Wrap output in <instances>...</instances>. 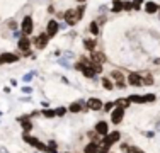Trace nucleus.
<instances>
[{
	"label": "nucleus",
	"instance_id": "ddd939ff",
	"mask_svg": "<svg viewBox=\"0 0 160 153\" xmlns=\"http://www.w3.org/2000/svg\"><path fill=\"white\" fill-rule=\"evenodd\" d=\"M90 60L94 61V63H106L108 61V56L104 55L102 51H97V49H94V51H90Z\"/></svg>",
	"mask_w": 160,
	"mask_h": 153
},
{
	"label": "nucleus",
	"instance_id": "5701e85b",
	"mask_svg": "<svg viewBox=\"0 0 160 153\" xmlns=\"http://www.w3.org/2000/svg\"><path fill=\"white\" fill-rule=\"evenodd\" d=\"M112 12H121L123 10V0H112Z\"/></svg>",
	"mask_w": 160,
	"mask_h": 153
},
{
	"label": "nucleus",
	"instance_id": "f704fd0d",
	"mask_svg": "<svg viewBox=\"0 0 160 153\" xmlns=\"http://www.w3.org/2000/svg\"><path fill=\"white\" fill-rule=\"evenodd\" d=\"M124 85H126L124 82H116V87H118V89H123Z\"/></svg>",
	"mask_w": 160,
	"mask_h": 153
},
{
	"label": "nucleus",
	"instance_id": "f3484780",
	"mask_svg": "<svg viewBox=\"0 0 160 153\" xmlns=\"http://www.w3.org/2000/svg\"><path fill=\"white\" fill-rule=\"evenodd\" d=\"M143 9H145V12H147V14H155V12L160 9V7H158L155 2H147V3L143 5Z\"/></svg>",
	"mask_w": 160,
	"mask_h": 153
},
{
	"label": "nucleus",
	"instance_id": "bb28decb",
	"mask_svg": "<svg viewBox=\"0 0 160 153\" xmlns=\"http://www.w3.org/2000/svg\"><path fill=\"white\" fill-rule=\"evenodd\" d=\"M114 106H116V102H106L104 107H102V111H106V112H111L114 109Z\"/></svg>",
	"mask_w": 160,
	"mask_h": 153
},
{
	"label": "nucleus",
	"instance_id": "7c9ffc66",
	"mask_svg": "<svg viewBox=\"0 0 160 153\" xmlns=\"http://www.w3.org/2000/svg\"><path fill=\"white\" fill-rule=\"evenodd\" d=\"M140 5H142V0H135V2H133V9L135 10H138Z\"/></svg>",
	"mask_w": 160,
	"mask_h": 153
},
{
	"label": "nucleus",
	"instance_id": "c85d7f7f",
	"mask_svg": "<svg viewBox=\"0 0 160 153\" xmlns=\"http://www.w3.org/2000/svg\"><path fill=\"white\" fill-rule=\"evenodd\" d=\"M92 70H94V73H101V72H102V65L101 63H94V61H92Z\"/></svg>",
	"mask_w": 160,
	"mask_h": 153
},
{
	"label": "nucleus",
	"instance_id": "e433bc0d",
	"mask_svg": "<svg viewBox=\"0 0 160 153\" xmlns=\"http://www.w3.org/2000/svg\"><path fill=\"white\" fill-rule=\"evenodd\" d=\"M48 12H49V14H55V7L49 5V7H48Z\"/></svg>",
	"mask_w": 160,
	"mask_h": 153
},
{
	"label": "nucleus",
	"instance_id": "2f4dec72",
	"mask_svg": "<svg viewBox=\"0 0 160 153\" xmlns=\"http://www.w3.org/2000/svg\"><path fill=\"white\" fill-rule=\"evenodd\" d=\"M9 29H12V31H16L17 29V24L14 21H9Z\"/></svg>",
	"mask_w": 160,
	"mask_h": 153
},
{
	"label": "nucleus",
	"instance_id": "aec40b11",
	"mask_svg": "<svg viewBox=\"0 0 160 153\" xmlns=\"http://www.w3.org/2000/svg\"><path fill=\"white\" fill-rule=\"evenodd\" d=\"M109 76H111V80H116V82H124V75L121 70H112Z\"/></svg>",
	"mask_w": 160,
	"mask_h": 153
},
{
	"label": "nucleus",
	"instance_id": "72a5a7b5",
	"mask_svg": "<svg viewBox=\"0 0 160 153\" xmlns=\"http://www.w3.org/2000/svg\"><path fill=\"white\" fill-rule=\"evenodd\" d=\"M97 153H109V150H108V148H104V146H101Z\"/></svg>",
	"mask_w": 160,
	"mask_h": 153
},
{
	"label": "nucleus",
	"instance_id": "a878e982",
	"mask_svg": "<svg viewBox=\"0 0 160 153\" xmlns=\"http://www.w3.org/2000/svg\"><path fill=\"white\" fill-rule=\"evenodd\" d=\"M43 116H44V117H49V119H51V117H55V116H56V111H53V109H44V111H43Z\"/></svg>",
	"mask_w": 160,
	"mask_h": 153
},
{
	"label": "nucleus",
	"instance_id": "f03ea898",
	"mask_svg": "<svg viewBox=\"0 0 160 153\" xmlns=\"http://www.w3.org/2000/svg\"><path fill=\"white\" fill-rule=\"evenodd\" d=\"M22 138H24V141H28L31 146H34V148H38V150H41V151H48V146L43 143V141H39L38 138H34V136H31V135H28V133H24L22 135Z\"/></svg>",
	"mask_w": 160,
	"mask_h": 153
},
{
	"label": "nucleus",
	"instance_id": "6e6552de",
	"mask_svg": "<svg viewBox=\"0 0 160 153\" xmlns=\"http://www.w3.org/2000/svg\"><path fill=\"white\" fill-rule=\"evenodd\" d=\"M123 117H124V109L119 106H116L111 111V122L112 124H119V122L123 121Z\"/></svg>",
	"mask_w": 160,
	"mask_h": 153
},
{
	"label": "nucleus",
	"instance_id": "ea45409f",
	"mask_svg": "<svg viewBox=\"0 0 160 153\" xmlns=\"http://www.w3.org/2000/svg\"><path fill=\"white\" fill-rule=\"evenodd\" d=\"M140 153H143V151H140Z\"/></svg>",
	"mask_w": 160,
	"mask_h": 153
},
{
	"label": "nucleus",
	"instance_id": "58836bf2",
	"mask_svg": "<svg viewBox=\"0 0 160 153\" xmlns=\"http://www.w3.org/2000/svg\"><path fill=\"white\" fill-rule=\"evenodd\" d=\"M75 2H78V3H85L87 0H75Z\"/></svg>",
	"mask_w": 160,
	"mask_h": 153
},
{
	"label": "nucleus",
	"instance_id": "20e7f679",
	"mask_svg": "<svg viewBox=\"0 0 160 153\" xmlns=\"http://www.w3.org/2000/svg\"><path fill=\"white\" fill-rule=\"evenodd\" d=\"M63 19H65V22H67L68 26H75L80 21L78 14H77V9H67V12L63 14Z\"/></svg>",
	"mask_w": 160,
	"mask_h": 153
},
{
	"label": "nucleus",
	"instance_id": "c756f323",
	"mask_svg": "<svg viewBox=\"0 0 160 153\" xmlns=\"http://www.w3.org/2000/svg\"><path fill=\"white\" fill-rule=\"evenodd\" d=\"M131 9H133L131 2H123V10H131Z\"/></svg>",
	"mask_w": 160,
	"mask_h": 153
},
{
	"label": "nucleus",
	"instance_id": "9b49d317",
	"mask_svg": "<svg viewBox=\"0 0 160 153\" xmlns=\"http://www.w3.org/2000/svg\"><path fill=\"white\" fill-rule=\"evenodd\" d=\"M58 31H60V24H58V22L53 21V19H51V21H48V24H46V34H48L49 37H55Z\"/></svg>",
	"mask_w": 160,
	"mask_h": 153
},
{
	"label": "nucleus",
	"instance_id": "a211bd4d",
	"mask_svg": "<svg viewBox=\"0 0 160 153\" xmlns=\"http://www.w3.org/2000/svg\"><path fill=\"white\" fill-rule=\"evenodd\" d=\"M19 122L22 124V128H24V131H26V133H29V131L32 129V124H31V121H29V117H28V116L19 117Z\"/></svg>",
	"mask_w": 160,
	"mask_h": 153
},
{
	"label": "nucleus",
	"instance_id": "473e14b6",
	"mask_svg": "<svg viewBox=\"0 0 160 153\" xmlns=\"http://www.w3.org/2000/svg\"><path fill=\"white\" fill-rule=\"evenodd\" d=\"M65 112H67V109H65V107H60V109L56 111V116H63Z\"/></svg>",
	"mask_w": 160,
	"mask_h": 153
},
{
	"label": "nucleus",
	"instance_id": "b1692460",
	"mask_svg": "<svg viewBox=\"0 0 160 153\" xmlns=\"http://www.w3.org/2000/svg\"><path fill=\"white\" fill-rule=\"evenodd\" d=\"M143 76V85H148V87H150V85H153V75H152V73H145V75H142Z\"/></svg>",
	"mask_w": 160,
	"mask_h": 153
},
{
	"label": "nucleus",
	"instance_id": "7ed1b4c3",
	"mask_svg": "<svg viewBox=\"0 0 160 153\" xmlns=\"http://www.w3.org/2000/svg\"><path fill=\"white\" fill-rule=\"evenodd\" d=\"M48 43H49V36L46 32H39L32 39V44H34V48H36V49H44L48 46Z\"/></svg>",
	"mask_w": 160,
	"mask_h": 153
},
{
	"label": "nucleus",
	"instance_id": "4468645a",
	"mask_svg": "<svg viewBox=\"0 0 160 153\" xmlns=\"http://www.w3.org/2000/svg\"><path fill=\"white\" fill-rule=\"evenodd\" d=\"M19 60L17 55H14V53H3V55H0V63L2 65H7V63H16Z\"/></svg>",
	"mask_w": 160,
	"mask_h": 153
},
{
	"label": "nucleus",
	"instance_id": "9d476101",
	"mask_svg": "<svg viewBox=\"0 0 160 153\" xmlns=\"http://www.w3.org/2000/svg\"><path fill=\"white\" fill-rule=\"evenodd\" d=\"M17 48H19V51H22V53H26L29 48H31V39L28 37V34H22V36L19 37Z\"/></svg>",
	"mask_w": 160,
	"mask_h": 153
},
{
	"label": "nucleus",
	"instance_id": "4c0bfd02",
	"mask_svg": "<svg viewBox=\"0 0 160 153\" xmlns=\"http://www.w3.org/2000/svg\"><path fill=\"white\" fill-rule=\"evenodd\" d=\"M22 92H26V94H31V89H29V87L26 89V87H24V89H22Z\"/></svg>",
	"mask_w": 160,
	"mask_h": 153
},
{
	"label": "nucleus",
	"instance_id": "39448f33",
	"mask_svg": "<svg viewBox=\"0 0 160 153\" xmlns=\"http://www.w3.org/2000/svg\"><path fill=\"white\" fill-rule=\"evenodd\" d=\"M21 31H22V34H32V31H34V24H32V17L31 15H26L24 19H22V22H21Z\"/></svg>",
	"mask_w": 160,
	"mask_h": 153
},
{
	"label": "nucleus",
	"instance_id": "f8f14e48",
	"mask_svg": "<svg viewBox=\"0 0 160 153\" xmlns=\"http://www.w3.org/2000/svg\"><path fill=\"white\" fill-rule=\"evenodd\" d=\"M102 107H104V102L97 97L87 101V109H90V111H102Z\"/></svg>",
	"mask_w": 160,
	"mask_h": 153
},
{
	"label": "nucleus",
	"instance_id": "1a4fd4ad",
	"mask_svg": "<svg viewBox=\"0 0 160 153\" xmlns=\"http://www.w3.org/2000/svg\"><path fill=\"white\" fill-rule=\"evenodd\" d=\"M94 129H96V133L99 136H106L109 133V122L108 121H97L96 122V126H94Z\"/></svg>",
	"mask_w": 160,
	"mask_h": 153
},
{
	"label": "nucleus",
	"instance_id": "2eb2a0df",
	"mask_svg": "<svg viewBox=\"0 0 160 153\" xmlns=\"http://www.w3.org/2000/svg\"><path fill=\"white\" fill-rule=\"evenodd\" d=\"M83 48H85L87 51H94V49L97 48V41L94 39V37H85V39H83Z\"/></svg>",
	"mask_w": 160,
	"mask_h": 153
},
{
	"label": "nucleus",
	"instance_id": "6ab92c4d",
	"mask_svg": "<svg viewBox=\"0 0 160 153\" xmlns=\"http://www.w3.org/2000/svg\"><path fill=\"white\" fill-rule=\"evenodd\" d=\"M82 109H83V102H82V101L72 102V104L68 106V111H70V112H80Z\"/></svg>",
	"mask_w": 160,
	"mask_h": 153
},
{
	"label": "nucleus",
	"instance_id": "423d86ee",
	"mask_svg": "<svg viewBox=\"0 0 160 153\" xmlns=\"http://www.w3.org/2000/svg\"><path fill=\"white\" fill-rule=\"evenodd\" d=\"M129 101L135 102V104H145V102H153L155 95L153 94H147V95H129Z\"/></svg>",
	"mask_w": 160,
	"mask_h": 153
},
{
	"label": "nucleus",
	"instance_id": "4be33fe9",
	"mask_svg": "<svg viewBox=\"0 0 160 153\" xmlns=\"http://www.w3.org/2000/svg\"><path fill=\"white\" fill-rule=\"evenodd\" d=\"M89 31L94 34V36H99V32H101V27H99V22H97V21H92V22H90Z\"/></svg>",
	"mask_w": 160,
	"mask_h": 153
},
{
	"label": "nucleus",
	"instance_id": "cd10ccee",
	"mask_svg": "<svg viewBox=\"0 0 160 153\" xmlns=\"http://www.w3.org/2000/svg\"><path fill=\"white\" fill-rule=\"evenodd\" d=\"M77 14H78V19H82L85 15V3H82L80 7H77Z\"/></svg>",
	"mask_w": 160,
	"mask_h": 153
},
{
	"label": "nucleus",
	"instance_id": "412c9836",
	"mask_svg": "<svg viewBox=\"0 0 160 153\" xmlns=\"http://www.w3.org/2000/svg\"><path fill=\"white\" fill-rule=\"evenodd\" d=\"M101 83H102V87H104L106 90H112L114 89V83H112V80H111V76H106V78H101Z\"/></svg>",
	"mask_w": 160,
	"mask_h": 153
},
{
	"label": "nucleus",
	"instance_id": "dca6fc26",
	"mask_svg": "<svg viewBox=\"0 0 160 153\" xmlns=\"http://www.w3.org/2000/svg\"><path fill=\"white\" fill-rule=\"evenodd\" d=\"M99 145H97V141H90L89 145H85V148H83V153H97L99 151Z\"/></svg>",
	"mask_w": 160,
	"mask_h": 153
},
{
	"label": "nucleus",
	"instance_id": "c9c22d12",
	"mask_svg": "<svg viewBox=\"0 0 160 153\" xmlns=\"http://www.w3.org/2000/svg\"><path fill=\"white\" fill-rule=\"evenodd\" d=\"M31 76L32 75H24V78H22V80H24V82H31Z\"/></svg>",
	"mask_w": 160,
	"mask_h": 153
},
{
	"label": "nucleus",
	"instance_id": "393cba45",
	"mask_svg": "<svg viewBox=\"0 0 160 153\" xmlns=\"http://www.w3.org/2000/svg\"><path fill=\"white\" fill-rule=\"evenodd\" d=\"M129 104H131V101H129V99H118V101H116V106L123 107V109L129 107Z\"/></svg>",
	"mask_w": 160,
	"mask_h": 153
},
{
	"label": "nucleus",
	"instance_id": "0eeeda50",
	"mask_svg": "<svg viewBox=\"0 0 160 153\" xmlns=\"http://www.w3.org/2000/svg\"><path fill=\"white\" fill-rule=\"evenodd\" d=\"M128 85L131 87H143V76L140 73H136V72H131V73L128 75Z\"/></svg>",
	"mask_w": 160,
	"mask_h": 153
},
{
	"label": "nucleus",
	"instance_id": "f257e3e1",
	"mask_svg": "<svg viewBox=\"0 0 160 153\" xmlns=\"http://www.w3.org/2000/svg\"><path fill=\"white\" fill-rule=\"evenodd\" d=\"M121 140V133L119 131H109L108 135L104 136V140H102V146L104 148H111L114 143H118V141Z\"/></svg>",
	"mask_w": 160,
	"mask_h": 153
}]
</instances>
